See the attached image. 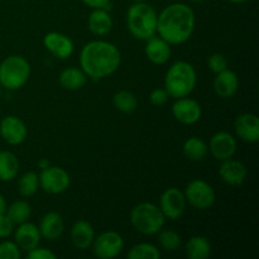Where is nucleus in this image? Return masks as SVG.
Wrapping results in <instances>:
<instances>
[{"label": "nucleus", "mask_w": 259, "mask_h": 259, "mask_svg": "<svg viewBox=\"0 0 259 259\" xmlns=\"http://www.w3.org/2000/svg\"><path fill=\"white\" fill-rule=\"evenodd\" d=\"M195 24L194 9L185 3H174L157 17V33L169 45H182L190 39Z\"/></svg>", "instance_id": "nucleus-1"}, {"label": "nucleus", "mask_w": 259, "mask_h": 259, "mask_svg": "<svg viewBox=\"0 0 259 259\" xmlns=\"http://www.w3.org/2000/svg\"><path fill=\"white\" fill-rule=\"evenodd\" d=\"M121 62L120 51L106 40H91L80 52L81 70L91 78L108 77L118 71Z\"/></svg>", "instance_id": "nucleus-2"}, {"label": "nucleus", "mask_w": 259, "mask_h": 259, "mask_svg": "<svg viewBox=\"0 0 259 259\" xmlns=\"http://www.w3.org/2000/svg\"><path fill=\"white\" fill-rule=\"evenodd\" d=\"M196 82L197 75L194 66L186 61H177L166 72L164 89L169 98H185L194 91Z\"/></svg>", "instance_id": "nucleus-3"}, {"label": "nucleus", "mask_w": 259, "mask_h": 259, "mask_svg": "<svg viewBox=\"0 0 259 259\" xmlns=\"http://www.w3.org/2000/svg\"><path fill=\"white\" fill-rule=\"evenodd\" d=\"M157 13L146 2L134 3L126 12V25L134 38L147 40L157 33Z\"/></svg>", "instance_id": "nucleus-4"}, {"label": "nucleus", "mask_w": 259, "mask_h": 259, "mask_svg": "<svg viewBox=\"0 0 259 259\" xmlns=\"http://www.w3.org/2000/svg\"><path fill=\"white\" fill-rule=\"evenodd\" d=\"M131 223L141 234L154 235L164 227L166 218L157 205L141 202L132 209Z\"/></svg>", "instance_id": "nucleus-5"}, {"label": "nucleus", "mask_w": 259, "mask_h": 259, "mask_svg": "<svg viewBox=\"0 0 259 259\" xmlns=\"http://www.w3.org/2000/svg\"><path fill=\"white\" fill-rule=\"evenodd\" d=\"M30 65L24 57L9 56L0 63V86L7 90H18L29 80Z\"/></svg>", "instance_id": "nucleus-6"}, {"label": "nucleus", "mask_w": 259, "mask_h": 259, "mask_svg": "<svg viewBox=\"0 0 259 259\" xmlns=\"http://www.w3.org/2000/svg\"><path fill=\"white\" fill-rule=\"evenodd\" d=\"M185 199L197 210H209L214 206L217 194L209 182L204 180H192L187 184L184 191Z\"/></svg>", "instance_id": "nucleus-7"}, {"label": "nucleus", "mask_w": 259, "mask_h": 259, "mask_svg": "<svg viewBox=\"0 0 259 259\" xmlns=\"http://www.w3.org/2000/svg\"><path fill=\"white\" fill-rule=\"evenodd\" d=\"M38 177H39V187L51 195L62 194L71 184L70 175L62 167L48 166L47 168L42 169Z\"/></svg>", "instance_id": "nucleus-8"}, {"label": "nucleus", "mask_w": 259, "mask_h": 259, "mask_svg": "<svg viewBox=\"0 0 259 259\" xmlns=\"http://www.w3.org/2000/svg\"><path fill=\"white\" fill-rule=\"evenodd\" d=\"M93 252L98 258L113 259L118 257L124 248L123 237L118 232L108 230L95 238L93 242Z\"/></svg>", "instance_id": "nucleus-9"}, {"label": "nucleus", "mask_w": 259, "mask_h": 259, "mask_svg": "<svg viewBox=\"0 0 259 259\" xmlns=\"http://www.w3.org/2000/svg\"><path fill=\"white\" fill-rule=\"evenodd\" d=\"M186 204L184 192L176 187L164 190L159 199V209L163 212L164 218L169 220H177L181 218L186 210Z\"/></svg>", "instance_id": "nucleus-10"}, {"label": "nucleus", "mask_w": 259, "mask_h": 259, "mask_svg": "<svg viewBox=\"0 0 259 259\" xmlns=\"http://www.w3.org/2000/svg\"><path fill=\"white\" fill-rule=\"evenodd\" d=\"M172 114L175 119L185 125H192L201 119L202 109L201 105L195 99L179 98L172 105Z\"/></svg>", "instance_id": "nucleus-11"}, {"label": "nucleus", "mask_w": 259, "mask_h": 259, "mask_svg": "<svg viewBox=\"0 0 259 259\" xmlns=\"http://www.w3.org/2000/svg\"><path fill=\"white\" fill-rule=\"evenodd\" d=\"M27 125L20 118L8 115L0 121V137L10 146L22 144L27 139Z\"/></svg>", "instance_id": "nucleus-12"}, {"label": "nucleus", "mask_w": 259, "mask_h": 259, "mask_svg": "<svg viewBox=\"0 0 259 259\" xmlns=\"http://www.w3.org/2000/svg\"><path fill=\"white\" fill-rule=\"evenodd\" d=\"M209 151L212 157L220 162L233 158L237 152V141L228 132H218L210 139Z\"/></svg>", "instance_id": "nucleus-13"}, {"label": "nucleus", "mask_w": 259, "mask_h": 259, "mask_svg": "<svg viewBox=\"0 0 259 259\" xmlns=\"http://www.w3.org/2000/svg\"><path fill=\"white\" fill-rule=\"evenodd\" d=\"M43 45L56 58H60V60L71 57L75 50L72 39L60 32L47 33L43 38Z\"/></svg>", "instance_id": "nucleus-14"}, {"label": "nucleus", "mask_w": 259, "mask_h": 259, "mask_svg": "<svg viewBox=\"0 0 259 259\" xmlns=\"http://www.w3.org/2000/svg\"><path fill=\"white\" fill-rule=\"evenodd\" d=\"M219 176L225 184L230 186H240L248 176V169L244 163L238 159H225L219 167Z\"/></svg>", "instance_id": "nucleus-15"}, {"label": "nucleus", "mask_w": 259, "mask_h": 259, "mask_svg": "<svg viewBox=\"0 0 259 259\" xmlns=\"http://www.w3.org/2000/svg\"><path fill=\"white\" fill-rule=\"evenodd\" d=\"M235 133L247 143H257L259 141V118L255 114H242L235 120Z\"/></svg>", "instance_id": "nucleus-16"}, {"label": "nucleus", "mask_w": 259, "mask_h": 259, "mask_svg": "<svg viewBox=\"0 0 259 259\" xmlns=\"http://www.w3.org/2000/svg\"><path fill=\"white\" fill-rule=\"evenodd\" d=\"M40 238H42V235H40L39 228L33 224V223L28 222L18 225L14 233L15 243H17L20 249L25 250V252H29V250L38 247Z\"/></svg>", "instance_id": "nucleus-17"}, {"label": "nucleus", "mask_w": 259, "mask_h": 259, "mask_svg": "<svg viewBox=\"0 0 259 259\" xmlns=\"http://www.w3.org/2000/svg\"><path fill=\"white\" fill-rule=\"evenodd\" d=\"M239 88V77L232 70H224L217 73L214 80V91L219 98L230 99L237 94Z\"/></svg>", "instance_id": "nucleus-18"}, {"label": "nucleus", "mask_w": 259, "mask_h": 259, "mask_svg": "<svg viewBox=\"0 0 259 259\" xmlns=\"http://www.w3.org/2000/svg\"><path fill=\"white\" fill-rule=\"evenodd\" d=\"M147 58L154 65H164L171 57V45L161 37H151L147 39L144 48Z\"/></svg>", "instance_id": "nucleus-19"}, {"label": "nucleus", "mask_w": 259, "mask_h": 259, "mask_svg": "<svg viewBox=\"0 0 259 259\" xmlns=\"http://www.w3.org/2000/svg\"><path fill=\"white\" fill-rule=\"evenodd\" d=\"M65 230V222L61 214L56 211H50L40 219L39 232L42 238L47 240H57L61 238Z\"/></svg>", "instance_id": "nucleus-20"}, {"label": "nucleus", "mask_w": 259, "mask_h": 259, "mask_svg": "<svg viewBox=\"0 0 259 259\" xmlns=\"http://www.w3.org/2000/svg\"><path fill=\"white\" fill-rule=\"evenodd\" d=\"M95 239V230L93 225L86 220H78L71 229V240L73 245L80 250H86L93 245Z\"/></svg>", "instance_id": "nucleus-21"}, {"label": "nucleus", "mask_w": 259, "mask_h": 259, "mask_svg": "<svg viewBox=\"0 0 259 259\" xmlns=\"http://www.w3.org/2000/svg\"><path fill=\"white\" fill-rule=\"evenodd\" d=\"M88 27L93 34L98 37H104L109 34L113 29V19L109 12L104 8L100 9H93L88 18Z\"/></svg>", "instance_id": "nucleus-22"}, {"label": "nucleus", "mask_w": 259, "mask_h": 259, "mask_svg": "<svg viewBox=\"0 0 259 259\" xmlns=\"http://www.w3.org/2000/svg\"><path fill=\"white\" fill-rule=\"evenodd\" d=\"M88 81V76L81 68L77 67H67L60 73L58 82L65 90L75 91L83 88Z\"/></svg>", "instance_id": "nucleus-23"}, {"label": "nucleus", "mask_w": 259, "mask_h": 259, "mask_svg": "<svg viewBox=\"0 0 259 259\" xmlns=\"http://www.w3.org/2000/svg\"><path fill=\"white\" fill-rule=\"evenodd\" d=\"M211 254V243L206 237L194 235L186 243V255L190 259H206Z\"/></svg>", "instance_id": "nucleus-24"}, {"label": "nucleus", "mask_w": 259, "mask_h": 259, "mask_svg": "<svg viewBox=\"0 0 259 259\" xmlns=\"http://www.w3.org/2000/svg\"><path fill=\"white\" fill-rule=\"evenodd\" d=\"M19 172V161L10 151H0V181L9 182Z\"/></svg>", "instance_id": "nucleus-25"}, {"label": "nucleus", "mask_w": 259, "mask_h": 259, "mask_svg": "<svg viewBox=\"0 0 259 259\" xmlns=\"http://www.w3.org/2000/svg\"><path fill=\"white\" fill-rule=\"evenodd\" d=\"M182 151L186 158L194 162H201L206 158L207 153H209V146L204 139L199 138V137H191L187 139L184 143Z\"/></svg>", "instance_id": "nucleus-26"}, {"label": "nucleus", "mask_w": 259, "mask_h": 259, "mask_svg": "<svg viewBox=\"0 0 259 259\" xmlns=\"http://www.w3.org/2000/svg\"><path fill=\"white\" fill-rule=\"evenodd\" d=\"M113 104L119 111L124 114H132L138 108V99L128 90H120L114 94Z\"/></svg>", "instance_id": "nucleus-27"}, {"label": "nucleus", "mask_w": 259, "mask_h": 259, "mask_svg": "<svg viewBox=\"0 0 259 259\" xmlns=\"http://www.w3.org/2000/svg\"><path fill=\"white\" fill-rule=\"evenodd\" d=\"M5 214L10 218L14 225H19L28 222V219L32 215V206L24 200H18L7 207Z\"/></svg>", "instance_id": "nucleus-28"}, {"label": "nucleus", "mask_w": 259, "mask_h": 259, "mask_svg": "<svg viewBox=\"0 0 259 259\" xmlns=\"http://www.w3.org/2000/svg\"><path fill=\"white\" fill-rule=\"evenodd\" d=\"M158 243L161 248L166 252H176L182 244L181 235L172 229H163L162 228L158 233Z\"/></svg>", "instance_id": "nucleus-29"}, {"label": "nucleus", "mask_w": 259, "mask_h": 259, "mask_svg": "<svg viewBox=\"0 0 259 259\" xmlns=\"http://www.w3.org/2000/svg\"><path fill=\"white\" fill-rule=\"evenodd\" d=\"M39 189V177L35 172H27L18 181V191L22 196H33Z\"/></svg>", "instance_id": "nucleus-30"}, {"label": "nucleus", "mask_w": 259, "mask_h": 259, "mask_svg": "<svg viewBox=\"0 0 259 259\" xmlns=\"http://www.w3.org/2000/svg\"><path fill=\"white\" fill-rule=\"evenodd\" d=\"M159 257V249L151 243H139L132 247L128 253L129 259H158Z\"/></svg>", "instance_id": "nucleus-31"}, {"label": "nucleus", "mask_w": 259, "mask_h": 259, "mask_svg": "<svg viewBox=\"0 0 259 259\" xmlns=\"http://www.w3.org/2000/svg\"><path fill=\"white\" fill-rule=\"evenodd\" d=\"M20 248L15 242L4 240L0 243V259H19Z\"/></svg>", "instance_id": "nucleus-32"}, {"label": "nucleus", "mask_w": 259, "mask_h": 259, "mask_svg": "<svg viewBox=\"0 0 259 259\" xmlns=\"http://www.w3.org/2000/svg\"><path fill=\"white\" fill-rule=\"evenodd\" d=\"M207 66L214 73H219L228 68V60L222 53H212L207 60Z\"/></svg>", "instance_id": "nucleus-33"}, {"label": "nucleus", "mask_w": 259, "mask_h": 259, "mask_svg": "<svg viewBox=\"0 0 259 259\" xmlns=\"http://www.w3.org/2000/svg\"><path fill=\"white\" fill-rule=\"evenodd\" d=\"M168 93L166 91V89L157 88L154 90L151 91L149 94V101H151L152 105L154 106H163L164 104L168 101Z\"/></svg>", "instance_id": "nucleus-34"}, {"label": "nucleus", "mask_w": 259, "mask_h": 259, "mask_svg": "<svg viewBox=\"0 0 259 259\" xmlns=\"http://www.w3.org/2000/svg\"><path fill=\"white\" fill-rule=\"evenodd\" d=\"M14 232V223L7 214L0 215V238H8Z\"/></svg>", "instance_id": "nucleus-35"}, {"label": "nucleus", "mask_w": 259, "mask_h": 259, "mask_svg": "<svg viewBox=\"0 0 259 259\" xmlns=\"http://www.w3.org/2000/svg\"><path fill=\"white\" fill-rule=\"evenodd\" d=\"M28 258L29 259H55L56 254L53 252H51L50 249L35 247L34 249L28 252Z\"/></svg>", "instance_id": "nucleus-36"}, {"label": "nucleus", "mask_w": 259, "mask_h": 259, "mask_svg": "<svg viewBox=\"0 0 259 259\" xmlns=\"http://www.w3.org/2000/svg\"><path fill=\"white\" fill-rule=\"evenodd\" d=\"M81 2L88 5V7H90L91 9H100V8L106 9L110 5L111 0H81Z\"/></svg>", "instance_id": "nucleus-37"}, {"label": "nucleus", "mask_w": 259, "mask_h": 259, "mask_svg": "<svg viewBox=\"0 0 259 259\" xmlns=\"http://www.w3.org/2000/svg\"><path fill=\"white\" fill-rule=\"evenodd\" d=\"M7 201H5L4 196H3L2 194H0V215L2 214H5V211H7Z\"/></svg>", "instance_id": "nucleus-38"}, {"label": "nucleus", "mask_w": 259, "mask_h": 259, "mask_svg": "<svg viewBox=\"0 0 259 259\" xmlns=\"http://www.w3.org/2000/svg\"><path fill=\"white\" fill-rule=\"evenodd\" d=\"M48 166H51V163L47 158H42V159H39V162H38V167H39L40 169L47 168Z\"/></svg>", "instance_id": "nucleus-39"}, {"label": "nucleus", "mask_w": 259, "mask_h": 259, "mask_svg": "<svg viewBox=\"0 0 259 259\" xmlns=\"http://www.w3.org/2000/svg\"><path fill=\"white\" fill-rule=\"evenodd\" d=\"M230 3H234V4H242V3H247L249 0H229Z\"/></svg>", "instance_id": "nucleus-40"}, {"label": "nucleus", "mask_w": 259, "mask_h": 259, "mask_svg": "<svg viewBox=\"0 0 259 259\" xmlns=\"http://www.w3.org/2000/svg\"><path fill=\"white\" fill-rule=\"evenodd\" d=\"M191 2H194V3H201L202 0H191Z\"/></svg>", "instance_id": "nucleus-41"}, {"label": "nucleus", "mask_w": 259, "mask_h": 259, "mask_svg": "<svg viewBox=\"0 0 259 259\" xmlns=\"http://www.w3.org/2000/svg\"><path fill=\"white\" fill-rule=\"evenodd\" d=\"M134 3H139V2H146V0H133Z\"/></svg>", "instance_id": "nucleus-42"}, {"label": "nucleus", "mask_w": 259, "mask_h": 259, "mask_svg": "<svg viewBox=\"0 0 259 259\" xmlns=\"http://www.w3.org/2000/svg\"><path fill=\"white\" fill-rule=\"evenodd\" d=\"M0 96H2V86H0Z\"/></svg>", "instance_id": "nucleus-43"}]
</instances>
